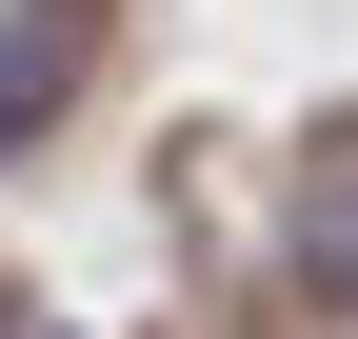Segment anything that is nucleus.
<instances>
[{
  "label": "nucleus",
  "mask_w": 358,
  "mask_h": 339,
  "mask_svg": "<svg viewBox=\"0 0 358 339\" xmlns=\"http://www.w3.org/2000/svg\"><path fill=\"white\" fill-rule=\"evenodd\" d=\"M60 80H80V20H0V160L60 120Z\"/></svg>",
  "instance_id": "nucleus-1"
}]
</instances>
